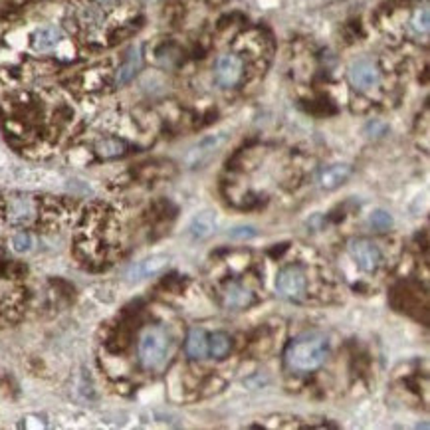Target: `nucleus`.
<instances>
[{
	"mask_svg": "<svg viewBox=\"0 0 430 430\" xmlns=\"http://www.w3.org/2000/svg\"><path fill=\"white\" fill-rule=\"evenodd\" d=\"M327 355V339L321 335H304L287 345L286 361L297 373H312L319 369Z\"/></svg>",
	"mask_w": 430,
	"mask_h": 430,
	"instance_id": "f257e3e1",
	"label": "nucleus"
},
{
	"mask_svg": "<svg viewBox=\"0 0 430 430\" xmlns=\"http://www.w3.org/2000/svg\"><path fill=\"white\" fill-rule=\"evenodd\" d=\"M169 335L162 327H149L139 339V361L147 371H155L165 365L169 355Z\"/></svg>",
	"mask_w": 430,
	"mask_h": 430,
	"instance_id": "f03ea898",
	"label": "nucleus"
},
{
	"mask_svg": "<svg viewBox=\"0 0 430 430\" xmlns=\"http://www.w3.org/2000/svg\"><path fill=\"white\" fill-rule=\"evenodd\" d=\"M248 76V60L238 52L220 54L214 62V82L224 89H234L244 84Z\"/></svg>",
	"mask_w": 430,
	"mask_h": 430,
	"instance_id": "7ed1b4c3",
	"label": "nucleus"
},
{
	"mask_svg": "<svg viewBox=\"0 0 430 430\" xmlns=\"http://www.w3.org/2000/svg\"><path fill=\"white\" fill-rule=\"evenodd\" d=\"M2 216L10 226H30L38 216V202L30 194H9L2 199Z\"/></svg>",
	"mask_w": 430,
	"mask_h": 430,
	"instance_id": "20e7f679",
	"label": "nucleus"
},
{
	"mask_svg": "<svg viewBox=\"0 0 430 430\" xmlns=\"http://www.w3.org/2000/svg\"><path fill=\"white\" fill-rule=\"evenodd\" d=\"M276 290L277 294L292 302L304 299L307 294V274L302 266H286L277 272L276 276Z\"/></svg>",
	"mask_w": 430,
	"mask_h": 430,
	"instance_id": "39448f33",
	"label": "nucleus"
},
{
	"mask_svg": "<svg viewBox=\"0 0 430 430\" xmlns=\"http://www.w3.org/2000/svg\"><path fill=\"white\" fill-rule=\"evenodd\" d=\"M219 297L226 309H246L256 302V290L244 280H230L222 284Z\"/></svg>",
	"mask_w": 430,
	"mask_h": 430,
	"instance_id": "423d86ee",
	"label": "nucleus"
},
{
	"mask_svg": "<svg viewBox=\"0 0 430 430\" xmlns=\"http://www.w3.org/2000/svg\"><path fill=\"white\" fill-rule=\"evenodd\" d=\"M347 76H349V84L357 92H363V94L373 92L375 87H379V84H381V70L373 60H367V57L353 62L349 66Z\"/></svg>",
	"mask_w": 430,
	"mask_h": 430,
	"instance_id": "0eeeda50",
	"label": "nucleus"
},
{
	"mask_svg": "<svg viewBox=\"0 0 430 430\" xmlns=\"http://www.w3.org/2000/svg\"><path fill=\"white\" fill-rule=\"evenodd\" d=\"M349 254L357 264V268L363 270L367 274H373L375 270L381 266V250L369 238H357L349 244Z\"/></svg>",
	"mask_w": 430,
	"mask_h": 430,
	"instance_id": "6e6552de",
	"label": "nucleus"
},
{
	"mask_svg": "<svg viewBox=\"0 0 430 430\" xmlns=\"http://www.w3.org/2000/svg\"><path fill=\"white\" fill-rule=\"evenodd\" d=\"M141 66H143V50L139 48V46H133L125 54L121 66L117 67V72H115V86L129 84L137 76V72L141 70Z\"/></svg>",
	"mask_w": 430,
	"mask_h": 430,
	"instance_id": "1a4fd4ad",
	"label": "nucleus"
},
{
	"mask_svg": "<svg viewBox=\"0 0 430 430\" xmlns=\"http://www.w3.org/2000/svg\"><path fill=\"white\" fill-rule=\"evenodd\" d=\"M351 175H353V169L349 165H331V167H325L324 171L319 172L317 182L325 191H333L337 187H341Z\"/></svg>",
	"mask_w": 430,
	"mask_h": 430,
	"instance_id": "9d476101",
	"label": "nucleus"
},
{
	"mask_svg": "<svg viewBox=\"0 0 430 430\" xmlns=\"http://www.w3.org/2000/svg\"><path fill=\"white\" fill-rule=\"evenodd\" d=\"M62 42V32L56 26H42L32 34V48L38 54H46Z\"/></svg>",
	"mask_w": 430,
	"mask_h": 430,
	"instance_id": "9b49d317",
	"label": "nucleus"
},
{
	"mask_svg": "<svg viewBox=\"0 0 430 430\" xmlns=\"http://www.w3.org/2000/svg\"><path fill=\"white\" fill-rule=\"evenodd\" d=\"M167 264H169V258H167L165 254H157V256H151V258H147L143 260V262H139V264H135L133 268L127 272V276H129V280H143V277H151L167 268Z\"/></svg>",
	"mask_w": 430,
	"mask_h": 430,
	"instance_id": "f8f14e48",
	"label": "nucleus"
},
{
	"mask_svg": "<svg viewBox=\"0 0 430 430\" xmlns=\"http://www.w3.org/2000/svg\"><path fill=\"white\" fill-rule=\"evenodd\" d=\"M129 153V143L119 139V137H104L96 143V155L104 161L109 159H119Z\"/></svg>",
	"mask_w": 430,
	"mask_h": 430,
	"instance_id": "ddd939ff",
	"label": "nucleus"
},
{
	"mask_svg": "<svg viewBox=\"0 0 430 430\" xmlns=\"http://www.w3.org/2000/svg\"><path fill=\"white\" fill-rule=\"evenodd\" d=\"M187 355L191 359H204L209 355V337L202 329H192L189 337H187Z\"/></svg>",
	"mask_w": 430,
	"mask_h": 430,
	"instance_id": "4468645a",
	"label": "nucleus"
},
{
	"mask_svg": "<svg viewBox=\"0 0 430 430\" xmlns=\"http://www.w3.org/2000/svg\"><path fill=\"white\" fill-rule=\"evenodd\" d=\"M216 228V219H214V214L212 212H201V214H197L194 219L191 220V234L194 238H206V236H211L212 232Z\"/></svg>",
	"mask_w": 430,
	"mask_h": 430,
	"instance_id": "2eb2a0df",
	"label": "nucleus"
},
{
	"mask_svg": "<svg viewBox=\"0 0 430 430\" xmlns=\"http://www.w3.org/2000/svg\"><path fill=\"white\" fill-rule=\"evenodd\" d=\"M230 347H232V339L222 331H216L209 337V353L216 359H224L230 353Z\"/></svg>",
	"mask_w": 430,
	"mask_h": 430,
	"instance_id": "dca6fc26",
	"label": "nucleus"
},
{
	"mask_svg": "<svg viewBox=\"0 0 430 430\" xmlns=\"http://www.w3.org/2000/svg\"><path fill=\"white\" fill-rule=\"evenodd\" d=\"M224 141V135H212V137H206V139H202L201 143L197 145L194 149L191 151V157H194V165L197 162H201L206 155H211L212 151H216L220 145Z\"/></svg>",
	"mask_w": 430,
	"mask_h": 430,
	"instance_id": "f3484780",
	"label": "nucleus"
},
{
	"mask_svg": "<svg viewBox=\"0 0 430 430\" xmlns=\"http://www.w3.org/2000/svg\"><path fill=\"white\" fill-rule=\"evenodd\" d=\"M371 226L375 230H379V232H387V230H391L392 226V216L389 212L385 211H375L371 212Z\"/></svg>",
	"mask_w": 430,
	"mask_h": 430,
	"instance_id": "a211bd4d",
	"label": "nucleus"
},
{
	"mask_svg": "<svg viewBox=\"0 0 430 430\" xmlns=\"http://www.w3.org/2000/svg\"><path fill=\"white\" fill-rule=\"evenodd\" d=\"M430 26V18H429V9L417 10L414 16H412V28L417 30L419 34H426Z\"/></svg>",
	"mask_w": 430,
	"mask_h": 430,
	"instance_id": "6ab92c4d",
	"label": "nucleus"
},
{
	"mask_svg": "<svg viewBox=\"0 0 430 430\" xmlns=\"http://www.w3.org/2000/svg\"><path fill=\"white\" fill-rule=\"evenodd\" d=\"M12 246L16 252H28L30 246H32V236L28 232H18L14 238H12Z\"/></svg>",
	"mask_w": 430,
	"mask_h": 430,
	"instance_id": "aec40b11",
	"label": "nucleus"
},
{
	"mask_svg": "<svg viewBox=\"0 0 430 430\" xmlns=\"http://www.w3.org/2000/svg\"><path fill=\"white\" fill-rule=\"evenodd\" d=\"M228 236L230 238L246 240V238H252V236H256V230H254V226H238V228L230 230Z\"/></svg>",
	"mask_w": 430,
	"mask_h": 430,
	"instance_id": "412c9836",
	"label": "nucleus"
}]
</instances>
